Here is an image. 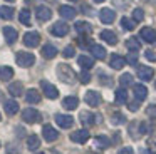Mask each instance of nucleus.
Returning <instances> with one entry per match:
<instances>
[{"label": "nucleus", "instance_id": "1", "mask_svg": "<svg viewBox=\"0 0 156 154\" xmlns=\"http://www.w3.org/2000/svg\"><path fill=\"white\" fill-rule=\"evenodd\" d=\"M57 75L62 82H69V84L74 82V79H76V74L72 72V69L69 65H66V64H59L57 65Z\"/></svg>", "mask_w": 156, "mask_h": 154}, {"label": "nucleus", "instance_id": "2", "mask_svg": "<svg viewBox=\"0 0 156 154\" xmlns=\"http://www.w3.org/2000/svg\"><path fill=\"white\" fill-rule=\"evenodd\" d=\"M34 62H35L34 54L24 52V50L17 52V64H19L20 67H30V65H34Z\"/></svg>", "mask_w": 156, "mask_h": 154}, {"label": "nucleus", "instance_id": "3", "mask_svg": "<svg viewBox=\"0 0 156 154\" xmlns=\"http://www.w3.org/2000/svg\"><path fill=\"white\" fill-rule=\"evenodd\" d=\"M22 119L29 124H34V122H39L42 119V116L39 114V110H35L34 107H27V109L22 112Z\"/></svg>", "mask_w": 156, "mask_h": 154}, {"label": "nucleus", "instance_id": "4", "mask_svg": "<svg viewBox=\"0 0 156 154\" xmlns=\"http://www.w3.org/2000/svg\"><path fill=\"white\" fill-rule=\"evenodd\" d=\"M41 87H42V92L45 94L47 99H57V97H59L57 87L52 86L51 82H47V80H41Z\"/></svg>", "mask_w": 156, "mask_h": 154}, {"label": "nucleus", "instance_id": "5", "mask_svg": "<svg viewBox=\"0 0 156 154\" xmlns=\"http://www.w3.org/2000/svg\"><path fill=\"white\" fill-rule=\"evenodd\" d=\"M49 32L55 37H64V35H67V32H69V25L66 22H55L54 25L49 29Z\"/></svg>", "mask_w": 156, "mask_h": 154}, {"label": "nucleus", "instance_id": "6", "mask_svg": "<svg viewBox=\"0 0 156 154\" xmlns=\"http://www.w3.org/2000/svg\"><path fill=\"white\" fill-rule=\"evenodd\" d=\"M84 100L87 106L91 107H98L99 104H101V96H99V92H96V90H87L84 96Z\"/></svg>", "mask_w": 156, "mask_h": 154}, {"label": "nucleus", "instance_id": "7", "mask_svg": "<svg viewBox=\"0 0 156 154\" xmlns=\"http://www.w3.org/2000/svg\"><path fill=\"white\" fill-rule=\"evenodd\" d=\"M89 131L87 129H79V131H74V132L71 134V139L74 141V142H77V144H84V142H87L89 141Z\"/></svg>", "mask_w": 156, "mask_h": 154}, {"label": "nucleus", "instance_id": "8", "mask_svg": "<svg viewBox=\"0 0 156 154\" xmlns=\"http://www.w3.org/2000/svg\"><path fill=\"white\" fill-rule=\"evenodd\" d=\"M39 42H41V35H39V32H27L24 35V44L27 47H30V49L37 47Z\"/></svg>", "mask_w": 156, "mask_h": 154}, {"label": "nucleus", "instance_id": "9", "mask_svg": "<svg viewBox=\"0 0 156 154\" xmlns=\"http://www.w3.org/2000/svg\"><path fill=\"white\" fill-rule=\"evenodd\" d=\"M42 134H44V139L47 141V142H54V141L59 137L57 129H54L51 124H45V126L42 127Z\"/></svg>", "mask_w": 156, "mask_h": 154}, {"label": "nucleus", "instance_id": "10", "mask_svg": "<svg viewBox=\"0 0 156 154\" xmlns=\"http://www.w3.org/2000/svg\"><path fill=\"white\" fill-rule=\"evenodd\" d=\"M35 15H37V19L41 20V22H47V20H51V17H52V10L49 9V7H45V5H37Z\"/></svg>", "mask_w": 156, "mask_h": 154}, {"label": "nucleus", "instance_id": "11", "mask_svg": "<svg viewBox=\"0 0 156 154\" xmlns=\"http://www.w3.org/2000/svg\"><path fill=\"white\" fill-rule=\"evenodd\" d=\"M141 39L148 44H156V30L151 29V27H143L141 29Z\"/></svg>", "mask_w": 156, "mask_h": 154}, {"label": "nucleus", "instance_id": "12", "mask_svg": "<svg viewBox=\"0 0 156 154\" xmlns=\"http://www.w3.org/2000/svg\"><path fill=\"white\" fill-rule=\"evenodd\" d=\"M138 77L141 80H151L154 77V70L148 65H138Z\"/></svg>", "mask_w": 156, "mask_h": 154}, {"label": "nucleus", "instance_id": "13", "mask_svg": "<svg viewBox=\"0 0 156 154\" xmlns=\"http://www.w3.org/2000/svg\"><path fill=\"white\" fill-rule=\"evenodd\" d=\"M55 122H57V126H61L62 129H69V127L74 124V119H72V116H66V114H57L55 116Z\"/></svg>", "mask_w": 156, "mask_h": 154}, {"label": "nucleus", "instance_id": "14", "mask_svg": "<svg viewBox=\"0 0 156 154\" xmlns=\"http://www.w3.org/2000/svg\"><path fill=\"white\" fill-rule=\"evenodd\" d=\"M59 13H61L62 19L71 20V19H74V17H76L77 10H76L74 7H71V5H62V7H59Z\"/></svg>", "mask_w": 156, "mask_h": 154}, {"label": "nucleus", "instance_id": "15", "mask_svg": "<svg viewBox=\"0 0 156 154\" xmlns=\"http://www.w3.org/2000/svg\"><path fill=\"white\" fill-rule=\"evenodd\" d=\"M133 92H134V97L136 100H144L146 96H148V89H146V86H143V84H134L133 86Z\"/></svg>", "mask_w": 156, "mask_h": 154}, {"label": "nucleus", "instance_id": "16", "mask_svg": "<svg viewBox=\"0 0 156 154\" xmlns=\"http://www.w3.org/2000/svg\"><path fill=\"white\" fill-rule=\"evenodd\" d=\"M99 19H101L102 23H112L116 19V13H114V10H111V9H102L101 12H99Z\"/></svg>", "mask_w": 156, "mask_h": 154}, {"label": "nucleus", "instance_id": "17", "mask_svg": "<svg viewBox=\"0 0 156 154\" xmlns=\"http://www.w3.org/2000/svg\"><path fill=\"white\" fill-rule=\"evenodd\" d=\"M124 64H126V59L122 55H119V54H112V55H111L109 65H111L112 69L119 70V69H122V67H124Z\"/></svg>", "mask_w": 156, "mask_h": 154}, {"label": "nucleus", "instance_id": "18", "mask_svg": "<svg viewBox=\"0 0 156 154\" xmlns=\"http://www.w3.org/2000/svg\"><path fill=\"white\" fill-rule=\"evenodd\" d=\"M91 54L94 59H99V60H104L106 59V49L102 45H98V44H91Z\"/></svg>", "mask_w": 156, "mask_h": 154}, {"label": "nucleus", "instance_id": "19", "mask_svg": "<svg viewBox=\"0 0 156 154\" xmlns=\"http://www.w3.org/2000/svg\"><path fill=\"white\" fill-rule=\"evenodd\" d=\"M74 29L77 30L79 35H87V33L92 32V25H91V23H87V22H84V20H81V22H76Z\"/></svg>", "mask_w": 156, "mask_h": 154}, {"label": "nucleus", "instance_id": "20", "mask_svg": "<svg viewBox=\"0 0 156 154\" xmlns=\"http://www.w3.org/2000/svg\"><path fill=\"white\" fill-rule=\"evenodd\" d=\"M101 39L104 40L106 44H109V45H116V44H118V35H116L112 30H102Z\"/></svg>", "mask_w": 156, "mask_h": 154}, {"label": "nucleus", "instance_id": "21", "mask_svg": "<svg viewBox=\"0 0 156 154\" xmlns=\"http://www.w3.org/2000/svg\"><path fill=\"white\" fill-rule=\"evenodd\" d=\"M4 37H5V40H7V44H15L19 33L14 27H4Z\"/></svg>", "mask_w": 156, "mask_h": 154}, {"label": "nucleus", "instance_id": "22", "mask_svg": "<svg viewBox=\"0 0 156 154\" xmlns=\"http://www.w3.org/2000/svg\"><path fill=\"white\" fill-rule=\"evenodd\" d=\"M4 107H5V112H7L9 116H15V114L19 112V102H17V100H14V99L5 100Z\"/></svg>", "mask_w": 156, "mask_h": 154}, {"label": "nucleus", "instance_id": "23", "mask_svg": "<svg viewBox=\"0 0 156 154\" xmlns=\"http://www.w3.org/2000/svg\"><path fill=\"white\" fill-rule=\"evenodd\" d=\"M55 55H57V49H55V45H52V44H45V45L42 47V57H44V59H54Z\"/></svg>", "mask_w": 156, "mask_h": 154}, {"label": "nucleus", "instance_id": "24", "mask_svg": "<svg viewBox=\"0 0 156 154\" xmlns=\"http://www.w3.org/2000/svg\"><path fill=\"white\" fill-rule=\"evenodd\" d=\"M25 100L30 104H37L41 102V94H39L37 89H29L27 92H25Z\"/></svg>", "mask_w": 156, "mask_h": 154}, {"label": "nucleus", "instance_id": "25", "mask_svg": "<svg viewBox=\"0 0 156 154\" xmlns=\"http://www.w3.org/2000/svg\"><path fill=\"white\" fill-rule=\"evenodd\" d=\"M62 106H64L67 110H74L76 107L79 106V99L74 97V96H69V97H66V99L62 100Z\"/></svg>", "mask_w": 156, "mask_h": 154}, {"label": "nucleus", "instance_id": "26", "mask_svg": "<svg viewBox=\"0 0 156 154\" xmlns=\"http://www.w3.org/2000/svg\"><path fill=\"white\" fill-rule=\"evenodd\" d=\"M77 62H79V65H81L84 70H89L92 65H94V59L89 57V55H79Z\"/></svg>", "mask_w": 156, "mask_h": 154}, {"label": "nucleus", "instance_id": "27", "mask_svg": "<svg viewBox=\"0 0 156 154\" xmlns=\"http://www.w3.org/2000/svg\"><path fill=\"white\" fill-rule=\"evenodd\" d=\"M9 92L12 94L14 97H19V96H22L24 94V86H22V82H12L10 86H9Z\"/></svg>", "mask_w": 156, "mask_h": 154}, {"label": "nucleus", "instance_id": "28", "mask_svg": "<svg viewBox=\"0 0 156 154\" xmlns=\"http://www.w3.org/2000/svg\"><path fill=\"white\" fill-rule=\"evenodd\" d=\"M12 77H14V69L12 67H0V80H4V82H7V80H10Z\"/></svg>", "mask_w": 156, "mask_h": 154}, {"label": "nucleus", "instance_id": "29", "mask_svg": "<svg viewBox=\"0 0 156 154\" xmlns=\"http://www.w3.org/2000/svg\"><path fill=\"white\" fill-rule=\"evenodd\" d=\"M27 147L30 151H35L41 147V139H39V136H35V134H30V136L27 137Z\"/></svg>", "mask_w": 156, "mask_h": 154}, {"label": "nucleus", "instance_id": "30", "mask_svg": "<svg viewBox=\"0 0 156 154\" xmlns=\"http://www.w3.org/2000/svg\"><path fill=\"white\" fill-rule=\"evenodd\" d=\"M126 47L129 49V52H138V50L141 49V44H139V40L136 39V37H129V39L126 40Z\"/></svg>", "mask_w": 156, "mask_h": 154}, {"label": "nucleus", "instance_id": "31", "mask_svg": "<svg viewBox=\"0 0 156 154\" xmlns=\"http://www.w3.org/2000/svg\"><path fill=\"white\" fill-rule=\"evenodd\" d=\"M12 17H14V9H12V7H7V5H2V7H0V19L10 20Z\"/></svg>", "mask_w": 156, "mask_h": 154}, {"label": "nucleus", "instance_id": "32", "mask_svg": "<svg viewBox=\"0 0 156 154\" xmlns=\"http://www.w3.org/2000/svg\"><path fill=\"white\" fill-rule=\"evenodd\" d=\"M116 102L118 104H126L128 102V90H126L124 87H121V89L116 90Z\"/></svg>", "mask_w": 156, "mask_h": 154}, {"label": "nucleus", "instance_id": "33", "mask_svg": "<svg viewBox=\"0 0 156 154\" xmlns=\"http://www.w3.org/2000/svg\"><path fill=\"white\" fill-rule=\"evenodd\" d=\"M94 142H96V146H98V147L106 149V147H109L111 141H109V137H106V136H98V137L94 139Z\"/></svg>", "mask_w": 156, "mask_h": 154}, {"label": "nucleus", "instance_id": "34", "mask_svg": "<svg viewBox=\"0 0 156 154\" xmlns=\"http://www.w3.org/2000/svg\"><path fill=\"white\" fill-rule=\"evenodd\" d=\"M19 20H20V23H24V25H30V12H29L27 9H22L20 13H19Z\"/></svg>", "mask_w": 156, "mask_h": 154}, {"label": "nucleus", "instance_id": "35", "mask_svg": "<svg viewBox=\"0 0 156 154\" xmlns=\"http://www.w3.org/2000/svg\"><path fill=\"white\" fill-rule=\"evenodd\" d=\"M121 25H122V29H124V30H134L136 22H134L133 19H128V17H122V19H121Z\"/></svg>", "mask_w": 156, "mask_h": 154}, {"label": "nucleus", "instance_id": "36", "mask_svg": "<svg viewBox=\"0 0 156 154\" xmlns=\"http://www.w3.org/2000/svg\"><path fill=\"white\" fill-rule=\"evenodd\" d=\"M119 84H121L124 89H126L128 86H133V75H131V74H128V72L122 74V75L119 77Z\"/></svg>", "mask_w": 156, "mask_h": 154}, {"label": "nucleus", "instance_id": "37", "mask_svg": "<svg viewBox=\"0 0 156 154\" xmlns=\"http://www.w3.org/2000/svg\"><path fill=\"white\" fill-rule=\"evenodd\" d=\"M81 121L84 126H92L94 124V116H92L91 112H82L81 114Z\"/></svg>", "mask_w": 156, "mask_h": 154}, {"label": "nucleus", "instance_id": "38", "mask_svg": "<svg viewBox=\"0 0 156 154\" xmlns=\"http://www.w3.org/2000/svg\"><path fill=\"white\" fill-rule=\"evenodd\" d=\"M143 19H144V12H143V9H134L133 10V20H134V22H141Z\"/></svg>", "mask_w": 156, "mask_h": 154}, {"label": "nucleus", "instance_id": "39", "mask_svg": "<svg viewBox=\"0 0 156 154\" xmlns=\"http://www.w3.org/2000/svg\"><path fill=\"white\" fill-rule=\"evenodd\" d=\"M79 80H81L82 84H89L91 82V74H89L87 70H82V72L79 74Z\"/></svg>", "mask_w": 156, "mask_h": 154}, {"label": "nucleus", "instance_id": "40", "mask_svg": "<svg viewBox=\"0 0 156 154\" xmlns=\"http://www.w3.org/2000/svg\"><path fill=\"white\" fill-rule=\"evenodd\" d=\"M126 62L131 64V65H136V64H138V54H136V52H129L128 57H126Z\"/></svg>", "mask_w": 156, "mask_h": 154}, {"label": "nucleus", "instance_id": "41", "mask_svg": "<svg viewBox=\"0 0 156 154\" xmlns=\"http://www.w3.org/2000/svg\"><path fill=\"white\" fill-rule=\"evenodd\" d=\"M74 54H76V49L72 45H67L64 49V54H62V55H64L66 59H71V57H74Z\"/></svg>", "mask_w": 156, "mask_h": 154}, {"label": "nucleus", "instance_id": "42", "mask_svg": "<svg viewBox=\"0 0 156 154\" xmlns=\"http://www.w3.org/2000/svg\"><path fill=\"white\" fill-rule=\"evenodd\" d=\"M144 57L149 60V62H156V52H154V50H146Z\"/></svg>", "mask_w": 156, "mask_h": 154}, {"label": "nucleus", "instance_id": "43", "mask_svg": "<svg viewBox=\"0 0 156 154\" xmlns=\"http://www.w3.org/2000/svg\"><path fill=\"white\" fill-rule=\"evenodd\" d=\"M124 116H122V114H118V112H116L114 114V116H112V122H114V124H122V122H124Z\"/></svg>", "mask_w": 156, "mask_h": 154}, {"label": "nucleus", "instance_id": "44", "mask_svg": "<svg viewBox=\"0 0 156 154\" xmlns=\"http://www.w3.org/2000/svg\"><path fill=\"white\" fill-rule=\"evenodd\" d=\"M128 107H129V110H133V112H134V110H138L139 109V100H136V102H129Z\"/></svg>", "mask_w": 156, "mask_h": 154}, {"label": "nucleus", "instance_id": "45", "mask_svg": "<svg viewBox=\"0 0 156 154\" xmlns=\"http://www.w3.org/2000/svg\"><path fill=\"white\" fill-rule=\"evenodd\" d=\"M87 40H89V39H86V37H79V39H77V44H79L81 47H87V45H89Z\"/></svg>", "mask_w": 156, "mask_h": 154}, {"label": "nucleus", "instance_id": "46", "mask_svg": "<svg viewBox=\"0 0 156 154\" xmlns=\"http://www.w3.org/2000/svg\"><path fill=\"white\" fill-rule=\"evenodd\" d=\"M118 154H134V152H133V149H131V147H122V149L119 151Z\"/></svg>", "mask_w": 156, "mask_h": 154}, {"label": "nucleus", "instance_id": "47", "mask_svg": "<svg viewBox=\"0 0 156 154\" xmlns=\"http://www.w3.org/2000/svg\"><path fill=\"white\" fill-rule=\"evenodd\" d=\"M141 154H149V151H148V149H143V151H141Z\"/></svg>", "mask_w": 156, "mask_h": 154}, {"label": "nucleus", "instance_id": "48", "mask_svg": "<svg viewBox=\"0 0 156 154\" xmlns=\"http://www.w3.org/2000/svg\"><path fill=\"white\" fill-rule=\"evenodd\" d=\"M92 2H96V3H101V2H104V0H92Z\"/></svg>", "mask_w": 156, "mask_h": 154}, {"label": "nucleus", "instance_id": "49", "mask_svg": "<svg viewBox=\"0 0 156 154\" xmlns=\"http://www.w3.org/2000/svg\"><path fill=\"white\" fill-rule=\"evenodd\" d=\"M2 97H4V96H2V90H0V100H2Z\"/></svg>", "mask_w": 156, "mask_h": 154}, {"label": "nucleus", "instance_id": "50", "mask_svg": "<svg viewBox=\"0 0 156 154\" xmlns=\"http://www.w3.org/2000/svg\"><path fill=\"white\" fill-rule=\"evenodd\" d=\"M7 2H15V0H7Z\"/></svg>", "mask_w": 156, "mask_h": 154}, {"label": "nucleus", "instance_id": "51", "mask_svg": "<svg viewBox=\"0 0 156 154\" xmlns=\"http://www.w3.org/2000/svg\"><path fill=\"white\" fill-rule=\"evenodd\" d=\"M0 121H2V114H0Z\"/></svg>", "mask_w": 156, "mask_h": 154}, {"label": "nucleus", "instance_id": "52", "mask_svg": "<svg viewBox=\"0 0 156 154\" xmlns=\"http://www.w3.org/2000/svg\"><path fill=\"white\" fill-rule=\"evenodd\" d=\"M71 2H76V0H71Z\"/></svg>", "mask_w": 156, "mask_h": 154}, {"label": "nucleus", "instance_id": "53", "mask_svg": "<svg viewBox=\"0 0 156 154\" xmlns=\"http://www.w3.org/2000/svg\"><path fill=\"white\" fill-rule=\"evenodd\" d=\"M39 154H44V152H39Z\"/></svg>", "mask_w": 156, "mask_h": 154}, {"label": "nucleus", "instance_id": "54", "mask_svg": "<svg viewBox=\"0 0 156 154\" xmlns=\"http://www.w3.org/2000/svg\"><path fill=\"white\" fill-rule=\"evenodd\" d=\"M154 86H156V84H154Z\"/></svg>", "mask_w": 156, "mask_h": 154}]
</instances>
